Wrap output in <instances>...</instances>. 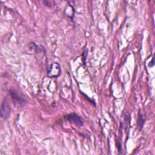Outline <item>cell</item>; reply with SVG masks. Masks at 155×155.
Masks as SVG:
<instances>
[{"label":"cell","mask_w":155,"mask_h":155,"mask_svg":"<svg viewBox=\"0 0 155 155\" xmlns=\"http://www.w3.org/2000/svg\"><path fill=\"white\" fill-rule=\"evenodd\" d=\"M66 118L67 121L73 122L77 125H79V126L83 125V122L82 119L81 118L80 116L77 115L75 113H72L66 116Z\"/></svg>","instance_id":"3957f363"},{"label":"cell","mask_w":155,"mask_h":155,"mask_svg":"<svg viewBox=\"0 0 155 155\" xmlns=\"http://www.w3.org/2000/svg\"><path fill=\"white\" fill-rule=\"evenodd\" d=\"M10 106L9 104V101L6 98L2 103L1 107V116L4 120H7L10 117Z\"/></svg>","instance_id":"7a4b0ae2"},{"label":"cell","mask_w":155,"mask_h":155,"mask_svg":"<svg viewBox=\"0 0 155 155\" xmlns=\"http://www.w3.org/2000/svg\"><path fill=\"white\" fill-rule=\"evenodd\" d=\"M44 3L45 4V5L46 6H51V2L50 1H44Z\"/></svg>","instance_id":"ba28073f"},{"label":"cell","mask_w":155,"mask_h":155,"mask_svg":"<svg viewBox=\"0 0 155 155\" xmlns=\"http://www.w3.org/2000/svg\"><path fill=\"white\" fill-rule=\"evenodd\" d=\"M151 63L152 64V65H151V66L153 67V66H154V56H153V59H152V61H151Z\"/></svg>","instance_id":"9c48e42d"},{"label":"cell","mask_w":155,"mask_h":155,"mask_svg":"<svg viewBox=\"0 0 155 155\" xmlns=\"http://www.w3.org/2000/svg\"><path fill=\"white\" fill-rule=\"evenodd\" d=\"M10 95L13 99V101H14V102L20 105H22L24 104V99L19 96V95L15 92L14 90H10Z\"/></svg>","instance_id":"277c9868"},{"label":"cell","mask_w":155,"mask_h":155,"mask_svg":"<svg viewBox=\"0 0 155 155\" xmlns=\"http://www.w3.org/2000/svg\"><path fill=\"white\" fill-rule=\"evenodd\" d=\"M116 146H117V147H118L119 153L121 154L122 153V147H121V144L119 139L116 140Z\"/></svg>","instance_id":"52a82bcc"},{"label":"cell","mask_w":155,"mask_h":155,"mask_svg":"<svg viewBox=\"0 0 155 155\" xmlns=\"http://www.w3.org/2000/svg\"><path fill=\"white\" fill-rule=\"evenodd\" d=\"M61 69L60 65L57 62L53 63L50 67L48 71V76L52 78H58L61 75Z\"/></svg>","instance_id":"6da1fadb"},{"label":"cell","mask_w":155,"mask_h":155,"mask_svg":"<svg viewBox=\"0 0 155 155\" xmlns=\"http://www.w3.org/2000/svg\"><path fill=\"white\" fill-rule=\"evenodd\" d=\"M122 121H121V127L123 128H126L127 125H128L129 124H130V116H129V114L126 113H123L122 116Z\"/></svg>","instance_id":"5b68a950"},{"label":"cell","mask_w":155,"mask_h":155,"mask_svg":"<svg viewBox=\"0 0 155 155\" xmlns=\"http://www.w3.org/2000/svg\"><path fill=\"white\" fill-rule=\"evenodd\" d=\"M145 119L143 117V116L142 115L141 113L139 114V116H138V124L139 127L141 128V129L143 127L144 123H145Z\"/></svg>","instance_id":"8992f818"}]
</instances>
